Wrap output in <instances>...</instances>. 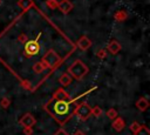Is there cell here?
Returning a JSON list of instances; mask_svg holds the SVG:
<instances>
[{"instance_id":"1","label":"cell","mask_w":150,"mask_h":135,"mask_svg":"<svg viewBox=\"0 0 150 135\" xmlns=\"http://www.w3.org/2000/svg\"><path fill=\"white\" fill-rule=\"evenodd\" d=\"M73 103H74V100L60 101V100L52 99L46 104L45 108L60 124H63V123H66L70 119V116L74 113Z\"/></svg>"},{"instance_id":"2","label":"cell","mask_w":150,"mask_h":135,"mask_svg":"<svg viewBox=\"0 0 150 135\" xmlns=\"http://www.w3.org/2000/svg\"><path fill=\"white\" fill-rule=\"evenodd\" d=\"M88 73V67L81 61V60H76L74 61L69 67H68V74L76 79V80H81L86 74Z\"/></svg>"},{"instance_id":"3","label":"cell","mask_w":150,"mask_h":135,"mask_svg":"<svg viewBox=\"0 0 150 135\" xmlns=\"http://www.w3.org/2000/svg\"><path fill=\"white\" fill-rule=\"evenodd\" d=\"M60 61H61L60 56H59L53 49H49V50L42 56V60H41V62L45 65L46 68H54V67H56V66L60 63Z\"/></svg>"},{"instance_id":"4","label":"cell","mask_w":150,"mask_h":135,"mask_svg":"<svg viewBox=\"0 0 150 135\" xmlns=\"http://www.w3.org/2000/svg\"><path fill=\"white\" fill-rule=\"evenodd\" d=\"M73 114H75L81 121H84L91 115V107L86 102H81L74 108Z\"/></svg>"},{"instance_id":"5","label":"cell","mask_w":150,"mask_h":135,"mask_svg":"<svg viewBox=\"0 0 150 135\" xmlns=\"http://www.w3.org/2000/svg\"><path fill=\"white\" fill-rule=\"evenodd\" d=\"M25 52L28 56H33V55H36L39 54L40 52V45L36 40H30V41H27L25 43Z\"/></svg>"},{"instance_id":"6","label":"cell","mask_w":150,"mask_h":135,"mask_svg":"<svg viewBox=\"0 0 150 135\" xmlns=\"http://www.w3.org/2000/svg\"><path fill=\"white\" fill-rule=\"evenodd\" d=\"M19 123H20L22 127H25V128H32V127L36 123V120H35V117H34L30 113H26V114L20 119Z\"/></svg>"},{"instance_id":"7","label":"cell","mask_w":150,"mask_h":135,"mask_svg":"<svg viewBox=\"0 0 150 135\" xmlns=\"http://www.w3.org/2000/svg\"><path fill=\"white\" fill-rule=\"evenodd\" d=\"M53 99L54 100H60V101H69V100H71L69 94L62 88H59V89L55 90V93L53 95Z\"/></svg>"},{"instance_id":"8","label":"cell","mask_w":150,"mask_h":135,"mask_svg":"<svg viewBox=\"0 0 150 135\" xmlns=\"http://www.w3.org/2000/svg\"><path fill=\"white\" fill-rule=\"evenodd\" d=\"M111 127L116 130V131H122L123 130V128L125 127V122H124V120L122 119V117H115L114 120H112V122H111Z\"/></svg>"},{"instance_id":"9","label":"cell","mask_w":150,"mask_h":135,"mask_svg":"<svg viewBox=\"0 0 150 135\" xmlns=\"http://www.w3.org/2000/svg\"><path fill=\"white\" fill-rule=\"evenodd\" d=\"M77 46L82 49V50H86V49H88L90 46H91V41L87 38V36H81L79 40H77Z\"/></svg>"},{"instance_id":"10","label":"cell","mask_w":150,"mask_h":135,"mask_svg":"<svg viewBox=\"0 0 150 135\" xmlns=\"http://www.w3.org/2000/svg\"><path fill=\"white\" fill-rule=\"evenodd\" d=\"M57 7L60 8V11H61L62 13H68V12L73 8V5H71V2L68 1V0H61L60 2H57Z\"/></svg>"},{"instance_id":"11","label":"cell","mask_w":150,"mask_h":135,"mask_svg":"<svg viewBox=\"0 0 150 135\" xmlns=\"http://www.w3.org/2000/svg\"><path fill=\"white\" fill-rule=\"evenodd\" d=\"M136 107L138 108V110L144 112V110H146V108L149 107V102H148V100H146L145 97H139V99L137 100V102H136Z\"/></svg>"},{"instance_id":"12","label":"cell","mask_w":150,"mask_h":135,"mask_svg":"<svg viewBox=\"0 0 150 135\" xmlns=\"http://www.w3.org/2000/svg\"><path fill=\"white\" fill-rule=\"evenodd\" d=\"M71 79H73V77H71L68 73H63V74L59 77V81H60V83H61L62 86L66 87V86H69V85L71 83Z\"/></svg>"},{"instance_id":"13","label":"cell","mask_w":150,"mask_h":135,"mask_svg":"<svg viewBox=\"0 0 150 135\" xmlns=\"http://www.w3.org/2000/svg\"><path fill=\"white\" fill-rule=\"evenodd\" d=\"M121 49V45L117 42V41H115V40H112L109 45H108V50L111 53V54H117V52Z\"/></svg>"},{"instance_id":"14","label":"cell","mask_w":150,"mask_h":135,"mask_svg":"<svg viewBox=\"0 0 150 135\" xmlns=\"http://www.w3.org/2000/svg\"><path fill=\"white\" fill-rule=\"evenodd\" d=\"M19 6L23 9H28L30 6H33V1L32 0H19Z\"/></svg>"},{"instance_id":"15","label":"cell","mask_w":150,"mask_h":135,"mask_svg":"<svg viewBox=\"0 0 150 135\" xmlns=\"http://www.w3.org/2000/svg\"><path fill=\"white\" fill-rule=\"evenodd\" d=\"M135 135H150V130L146 126H141V128L135 133Z\"/></svg>"},{"instance_id":"16","label":"cell","mask_w":150,"mask_h":135,"mask_svg":"<svg viewBox=\"0 0 150 135\" xmlns=\"http://www.w3.org/2000/svg\"><path fill=\"white\" fill-rule=\"evenodd\" d=\"M45 65L40 61V62H36L34 66H33V70L35 72V73H41V72H43L45 70Z\"/></svg>"},{"instance_id":"17","label":"cell","mask_w":150,"mask_h":135,"mask_svg":"<svg viewBox=\"0 0 150 135\" xmlns=\"http://www.w3.org/2000/svg\"><path fill=\"white\" fill-rule=\"evenodd\" d=\"M102 113H103V110H102L98 106H96V107L91 108V114H93L94 116H96V117H100V116L102 115Z\"/></svg>"},{"instance_id":"18","label":"cell","mask_w":150,"mask_h":135,"mask_svg":"<svg viewBox=\"0 0 150 135\" xmlns=\"http://www.w3.org/2000/svg\"><path fill=\"white\" fill-rule=\"evenodd\" d=\"M107 116H108L110 120H114L115 117H117V110L114 109V108L108 109V112H107Z\"/></svg>"},{"instance_id":"19","label":"cell","mask_w":150,"mask_h":135,"mask_svg":"<svg viewBox=\"0 0 150 135\" xmlns=\"http://www.w3.org/2000/svg\"><path fill=\"white\" fill-rule=\"evenodd\" d=\"M139 128H141V124H139L138 122H136V121H135V122H132V123L130 124V127H129V129H130V130H131L134 134H135V133H136V131H137Z\"/></svg>"},{"instance_id":"20","label":"cell","mask_w":150,"mask_h":135,"mask_svg":"<svg viewBox=\"0 0 150 135\" xmlns=\"http://www.w3.org/2000/svg\"><path fill=\"white\" fill-rule=\"evenodd\" d=\"M9 104H11V100H9L8 97H4V99L1 100V102H0V106H1L4 109H6Z\"/></svg>"},{"instance_id":"21","label":"cell","mask_w":150,"mask_h":135,"mask_svg":"<svg viewBox=\"0 0 150 135\" xmlns=\"http://www.w3.org/2000/svg\"><path fill=\"white\" fill-rule=\"evenodd\" d=\"M46 5L49 6L50 8H56L57 7V1L56 0H47L46 1Z\"/></svg>"},{"instance_id":"22","label":"cell","mask_w":150,"mask_h":135,"mask_svg":"<svg viewBox=\"0 0 150 135\" xmlns=\"http://www.w3.org/2000/svg\"><path fill=\"white\" fill-rule=\"evenodd\" d=\"M54 135H69V134H68V133H67L64 129H62V128H61V129H59V130H57V131H56Z\"/></svg>"},{"instance_id":"23","label":"cell","mask_w":150,"mask_h":135,"mask_svg":"<svg viewBox=\"0 0 150 135\" xmlns=\"http://www.w3.org/2000/svg\"><path fill=\"white\" fill-rule=\"evenodd\" d=\"M97 56L101 58V59H103V58L105 56V50H104V49H100L98 53H97Z\"/></svg>"},{"instance_id":"24","label":"cell","mask_w":150,"mask_h":135,"mask_svg":"<svg viewBox=\"0 0 150 135\" xmlns=\"http://www.w3.org/2000/svg\"><path fill=\"white\" fill-rule=\"evenodd\" d=\"M23 133L26 135H32L33 134V129L32 128H23Z\"/></svg>"},{"instance_id":"25","label":"cell","mask_w":150,"mask_h":135,"mask_svg":"<svg viewBox=\"0 0 150 135\" xmlns=\"http://www.w3.org/2000/svg\"><path fill=\"white\" fill-rule=\"evenodd\" d=\"M74 135H86V134H84V133H83L82 130H76Z\"/></svg>"}]
</instances>
